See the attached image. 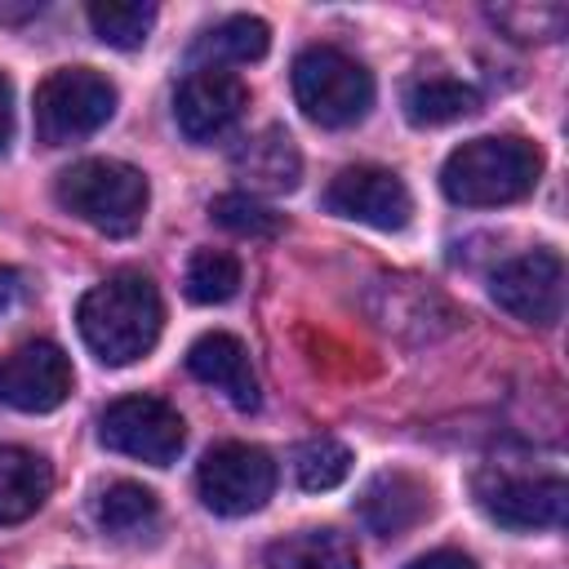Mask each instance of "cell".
<instances>
[{"mask_svg": "<svg viewBox=\"0 0 569 569\" xmlns=\"http://www.w3.org/2000/svg\"><path fill=\"white\" fill-rule=\"evenodd\" d=\"M76 325H80L84 347L102 365L120 369V365L142 360L156 347L160 325H164V302H160V289L151 284V276L116 271L80 298Z\"/></svg>", "mask_w": 569, "mask_h": 569, "instance_id": "6da1fadb", "label": "cell"}, {"mask_svg": "<svg viewBox=\"0 0 569 569\" xmlns=\"http://www.w3.org/2000/svg\"><path fill=\"white\" fill-rule=\"evenodd\" d=\"M538 173H542V151L529 138L493 133V138H471L458 151H449L440 169V187L453 204L493 209V204L525 200L538 187Z\"/></svg>", "mask_w": 569, "mask_h": 569, "instance_id": "7a4b0ae2", "label": "cell"}, {"mask_svg": "<svg viewBox=\"0 0 569 569\" xmlns=\"http://www.w3.org/2000/svg\"><path fill=\"white\" fill-rule=\"evenodd\" d=\"M53 196L102 236H133L147 213V178L124 160H76L58 173Z\"/></svg>", "mask_w": 569, "mask_h": 569, "instance_id": "3957f363", "label": "cell"}, {"mask_svg": "<svg viewBox=\"0 0 569 569\" xmlns=\"http://www.w3.org/2000/svg\"><path fill=\"white\" fill-rule=\"evenodd\" d=\"M293 102L320 129H347L373 107V76L333 44H311L293 58Z\"/></svg>", "mask_w": 569, "mask_h": 569, "instance_id": "277c9868", "label": "cell"}, {"mask_svg": "<svg viewBox=\"0 0 569 569\" xmlns=\"http://www.w3.org/2000/svg\"><path fill=\"white\" fill-rule=\"evenodd\" d=\"M471 493L493 525L516 529V533L556 529L565 520V498H569L565 480L556 471H533V467H520L511 458L485 462L471 480Z\"/></svg>", "mask_w": 569, "mask_h": 569, "instance_id": "5b68a950", "label": "cell"}, {"mask_svg": "<svg viewBox=\"0 0 569 569\" xmlns=\"http://www.w3.org/2000/svg\"><path fill=\"white\" fill-rule=\"evenodd\" d=\"M36 138L44 147H71L98 133L116 116V84L93 67H62L49 71L36 89Z\"/></svg>", "mask_w": 569, "mask_h": 569, "instance_id": "8992f818", "label": "cell"}, {"mask_svg": "<svg viewBox=\"0 0 569 569\" xmlns=\"http://www.w3.org/2000/svg\"><path fill=\"white\" fill-rule=\"evenodd\" d=\"M98 440L111 453H124V458H138L151 467H169V462H178V453L187 445V427H182V413L173 405H164L160 396H120L102 409Z\"/></svg>", "mask_w": 569, "mask_h": 569, "instance_id": "52a82bcc", "label": "cell"}, {"mask_svg": "<svg viewBox=\"0 0 569 569\" xmlns=\"http://www.w3.org/2000/svg\"><path fill=\"white\" fill-rule=\"evenodd\" d=\"M196 489H200V502L209 511H218V516H249V511H262L267 498L276 493V462L258 445L227 440V445H213L200 458Z\"/></svg>", "mask_w": 569, "mask_h": 569, "instance_id": "ba28073f", "label": "cell"}, {"mask_svg": "<svg viewBox=\"0 0 569 569\" xmlns=\"http://www.w3.org/2000/svg\"><path fill=\"white\" fill-rule=\"evenodd\" d=\"M249 107V89L227 67H196L173 93V120L187 142H218L240 124Z\"/></svg>", "mask_w": 569, "mask_h": 569, "instance_id": "9c48e42d", "label": "cell"}, {"mask_svg": "<svg viewBox=\"0 0 569 569\" xmlns=\"http://www.w3.org/2000/svg\"><path fill=\"white\" fill-rule=\"evenodd\" d=\"M489 293L502 311L525 325H556L565 311V262L556 249H533L502 262L489 280Z\"/></svg>", "mask_w": 569, "mask_h": 569, "instance_id": "30bf717a", "label": "cell"}, {"mask_svg": "<svg viewBox=\"0 0 569 569\" xmlns=\"http://www.w3.org/2000/svg\"><path fill=\"white\" fill-rule=\"evenodd\" d=\"M325 209L338 218L378 227V231H400L413 218V196L391 169L356 164V169H342L325 187Z\"/></svg>", "mask_w": 569, "mask_h": 569, "instance_id": "8fae6325", "label": "cell"}, {"mask_svg": "<svg viewBox=\"0 0 569 569\" xmlns=\"http://www.w3.org/2000/svg\"><path fill=\"white\" fill-rule=\"evenodd\" d=\"M71 360L58 342H22L0 360V400L22 413H49L71 396Z\"/></svg>", "mask_w": 569, "mask_h": 569, "instance_id": "7c38bea8", "label": "cell"}, {"mask_svg": "<svg viewBox=\"0 0 569 569\" xmlns=\"http://www.w3.org/2000/svg\"><path fill=\"white\" fill-rule=\"evenodd\" d=\"M187 369L204 387L222 391L236 409H258V378H253V365H249V351H244L240 338H231V333H200L191 342V351H187Z\"/></svg>", "mask_w": 569, "mask_h": 569, "instance_id": "4fadbf2b", "label": "cell"}, {"mask_svg": "<svg viewBox=\"0 0 569 569\" xmlns=\"http://www.w3.org/2000/svg\"><path fill=\"white\" fill-rule=\"evenodd\" d=\"M360 520L369 533L378 538H396L405 529H413L427 511H431V493L422 480H413L409 471H382L365 485L360 502H356Z\"/></svg>", "mask_w": 569, "mask_h": 569, "instance_id": "5bb4252c", "label": "cell"}, {"mask_svg": "<svg viewBox=\"0 0 569 569\" xmlns=\"http://www.w3.org/2000/svg\"><path fill=\"white\" fill-rule=\"evenodd\" d=\"M231 169L236 178H244L253 191H267V196H284L302 182V156L280 124H267L253 138H244L231 151Z\"/></svg>", "mask_w": 569, "mask_h": 569, "instance_id": "9a60e30c", "label": "cell"}, {"mask_svg": "<svg viewBox=\"0 0 569 569\" xmlns=\"http://www.w3.org/2000/svg\"><path fill=\"white\" fill-rule=\"evenodd\" d=\"M53 489V471L22 445H0V525L31 520Z\"/></svg>", "mask_w": 569, "mask_h": 569, "instance_id": "2e32d148", "label": "cell"}, {"mask_svg": "<svg viewBox=\"0 0 569 569\" xmlns=\"http://www.w3.org/2000/svg\"><path fill=\"white\" fill-rule=\"evenodd\" d=\"M93 520L107 538L138 542V538H151L160 529V502H156L151 489H142L133 480H111L93 498Z\"/></svg>", "mask_w": 569, "mask_h": 569, "instance_id": "e0dca14e", "label": "cell"}, {"mask_svg": "<svg viewBox=\"0 0 569 569\" xmlns=\"http://www.w3.org/2000/svg\"><path fill=\"white\" fill-rule=\"evenodd\" d=\"M262 569H360L356 542L338 529H302L267 547Z\"/></svg>", "mask_w": 569, "mask_h": 569, "instance_id": "ac0fdd59", "label": "cell"}, {"mask_svg": "<svg viewBox=\"0 0 569 569\" xmlns=\"http://www.w3.org/2000/svg\"><path fill=\"white\" fill-rule=\"evenodd\" d=\"M405 116L413 124H449V120H462L471 111H480V93L453 76H418L405 84Z\"/></svg>", "mask_w": 569, "mask_h": 569, "instance_id": "d6986e66", "label": "cell"}, {"mask_svg": "<svg viewBox=\"0 0 569 569\" xmlns=\"http://www.w3.org/2000/svg\"><path fill=\"white\" fill-rule=\"evenodd\" d=\"M271 44V31L262 18H249V13H236V18H222L213 31L200 36L196 53L200 58H213L209 67H222V62H258Z\"/></svg>", "mask_w": 569, "mask_h": 569, "instance_id": "ffe728a7", "label": "cell"}, {"mask_svg": "<svg viewBox=\"0 0 569 569\" xmlns=\"http://www.w3.org/2000/svg\"><path fill=\"white\" fill-rule=\"evenodd\" d=\"M93 36L111 49H138L151 27H156V4H138V0H98L84 9Z\"/></svg>", "mask_w": 569, "mask_h": 569, "instance_id": "44dd1931", "label": "cell"}, {"mask_svg": "<svg viewBox=\"0 0 569 569\" xmlns=\"http://www.w3.org/2000/svg\"><path fill=\"white\" fill-rule=\"evenodd\" d=\"M351 471V449L338 445L333 436H311L293 449V476L307 493H325V489H338Z\"/></svg>", "mask_w": 569, "mask_h": 569, "instance_id": "7402d4cb", "label": "cell"}, {"mask_svg": "<svg viewBox=\"0 0 569 569\" xmlns=\"http://www.w3.org/2000/svg\"><path fill=\"white\" fill-rule=\"evenodd\" d=\"M240 289V262L222 249H196L187 262V298L191 302H227Z\"/></svg>", "mask_w": 569, "mask_h": 569, "instance_id": "603a6c76", "label": "cell"}, {"mask_svg": "<svg viewBox=\"0 0 569 569\" xmlns=\"http://www.w3.org/2000/svg\"><path fill=\"white\" fill-rule=\"evenodd\" d=\"M489 22L498 31H507L511 40H560L569 27V9L565 4H493Z\"/></svg>", "mask_w": 569, "mask_h": 569, "instance_id": "cb8c5ba5", "label": "cell"}, {"mask_svg": "<svg viewBox=\"0 0 569 569\" xmlns=\"http://www.w3.org/2000/svg\"><path fill=\"white\" fill-rule=\"evenodd\" d=\"M209 218L236 236H249V240H262V236H276L280 231V213H271L262 200L244 196V191H227L209 204Z\"/></svg>", "mask_w": 569, "mask_h": 569, "instance_id": "d4e9b609", "label": "cell"}, {"mask_svg": "<svg viewBox=\"0 0 569 569\" xmlns=\"http://www.w3.org/2000/svg\"><path fill=\"white\" fill-rule=\"evenodd\" d=\"M405 569H476V560L462 551H427V556L409 560Z\"/></svg>", "mask_w": 569, "mask_h": 569, "instance_id": "484cf974", "label": "cell"}, {"mask_svg": "<svg viewBox=\"0 0 569 569\" xmlns=\"http://www.w3.org/2000/svg\"><path fill=\"white\" fill-rule=\"evenodd\" d=\"M13 138V80L0 71V151Z\"/></svg>", "mask_w": 569, "mask_h": 569, "instance_id": "4316f807", "label": "cell"}, {"mask_svg": "<svg viewBox=\"0 0 569 569\" xmlns=\"http://www.w3.org/2000/svg\"><path fill=\"white\" fill-rule=\"evenodd\" d=\"M22 298V276L13 267H0V316H9Z\"/></svg>", "mask_w": 569, "mask_h": 569, "instance_id": "83f0119b", "label": "cell"}]
</instances>
